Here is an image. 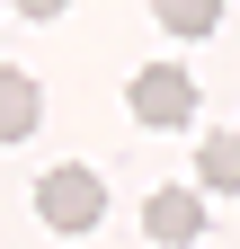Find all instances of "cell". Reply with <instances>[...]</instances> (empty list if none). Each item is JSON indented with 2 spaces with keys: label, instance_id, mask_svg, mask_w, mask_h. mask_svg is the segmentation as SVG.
Instances as JSON below:
<instances>
[{
  "label": "cell",
  "instance_id": "1",
  "mask_svg": "<svg viewBox=\"0 0 240 249\" xmlns=\"http://www.w3.org/2000/svg\"><path fill=\"white\" fill-rule=\"evenodd\" d=\"M36 213H45V231H98V213H107V187H98V169H80V160H63V169H45L36 178Z\"/></svg>",
  "mask_w": 240,
  "mask_h": 249
},
{
  "label": "cell",
  "instance_id": "2",
  "mask_svg": "<svg viewBox=\"0 0 240 249\" xmlns=\"http://www.w3.org/2000/svg\"><path fill=\"white\" fill-rule=\"evenodd\" d=\"M125 107H134L142 124H187V116H196V80L178 71V62H152V71H134Z\"/></svg>",
  "mask_w": 240,
  "mask_h": 249
},
{
  "label": "cell",
  "instance_id": "3",
  "mask_svg": "<svg viewBox=\"0 0 240 249\" xmlns=\"http://www.w3.org/2000/svg\"><path fill=\"white\" fill-rule=\"evenodd\" d=\"M142 231L169 240V249L205 240V196H196V187H160V196H142Z\"/></svg>",
  "mask_w": 240,
  "mask_h": 249
},
{
  "label": "cell",
  "instance_id": "4",
  "mask_svg": "<svg viewBox=\"0 0 240 249\" xmlns=\"http://www.w3.org/2000/svg\"><path fill=\"white\" fill-rule=\"evenodd\" d=\"M36 116H45L36 80H27V71H0V142H27V134H36Z\"/></svg>",
  "mask_w": 240,
  "mask_h": 249
},
{
  "label": "cell",
  "instance_id": "5",
  "mask_svg": "<svg viewBox=\"0 0 240 249\" xmlns=\"http://www.w3.org/2000/svg\"><path fill=\"white\" fill-rule=\"evenodd\" d=\"M196 178L214 196H240V134H205L196 142Z\"/></svg>",
  "mask_w": 240,
  "mask_h": 249
},
{
  "label": "cell",
  "instance_id": "6",
  "mask_svg": "<svg viewBox=\"0 0 240 249\" xmlns=\"http://www.w3.org/2000/svg\"><path fill=\"white\" fill-rule=\"evenodd\" d=\"M152 18L169 27V36H214V27H223V0H152Z\"/></svg>",
  "mask_w": 240,
  "mask_h": 249
},
{
  "label": "cell",
  "instance_id": "7",
  "mask_svg": "<svg viewBox=\"0 0 240 249\" xmlns=\"http://www.w3.org/2000/svg\"><path fill=\"white\" fill-rule=\"evenodd\" d=\"M71 0H18V18H63Z\"/></svg>",
  "mask_w": 240,
  "mask_h": 249
}]
</instances>
